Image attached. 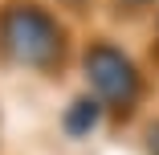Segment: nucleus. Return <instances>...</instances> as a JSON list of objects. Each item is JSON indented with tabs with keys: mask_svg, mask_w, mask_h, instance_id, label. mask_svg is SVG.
<instances>
[{
	"mask_svg": "<svg viewBox=\"0 0 159 155\" xmlns=\"http://www.w3.org/2000/svg\"><path fill=\"white\" fill-rule=\"evenodd\" d=\"M90 82L98 86V94L106 102H131V90H135V70L126 66V57L114 49H94L90 53Z\"/></svg>",
	"mask_w": 159,
	"mask_h": 155,
	"instance_id": "2",
	"label": "nucleus"
},
{
	"mask_svg": "<svg viewBox=\"0 0 159 155\" xmlns=\"http://www.w3.org/2000/svg\"><path fill=\"white\" fill-rule=\"evenodd\" d=\"M4 41H8V49L16 57H25V61L37 66V61L49 57V49H53V25L45 16H37V12L20 8V12H12V21L4 29Z\"/></svg>",
	"mask_w": 159,
	"mask_h": 155,
	"instance_id": "1",
	"label": "nucleus"
}]
</instances>
